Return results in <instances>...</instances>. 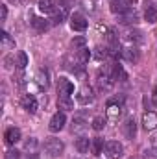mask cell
Listing matches in <instances>:
<instances>
[{"mask_svg": "<svg viewBox=\"0 0 157 159\" xmlns=\"http://www.w3.org/2000/svg\"><path fill=\"white\" fill-rule=\"evenodd\" d=\"M87 24H89L87 19L81 13H72L70 15V28H72V32H85Z\"/></svg>", "mask_w": 157, "mask_h": 159, "instance_id": "cell-5", "label": "cell"}, {"mask_svg": "<svg viewBox=\"0 0 157 159\" xmlns=\"http://www.w3.org/2000/svg\"><path fill=\"white\" fill-rule=\"evenodd\" d=\"M113 83H115V80L111 78V72H100L98 74V87H100V91H111V87H113Z\"/></svg>", "mask_w": 157, "mask_h": 159, "instance_id": "cell-9", "label": "cell"}, {"mask_svg": "<svg viewBox=\"0 0 157 159\" xmlns=\"http://www.w3.org/2000/svg\"><path fill=\"white\" fill-rule=\"evenodd\" d=\"M24 148L30 150V152H35V148H37V139H35V137H30L28 141H24Z\"/></svg>", "mask_w": 157, "mask_h": 159, "instance_id": "cell-33", "label": "cell"}, {"mask_svg": "<svg viewBox=\"0 0 157 159\" xmlns=\"http://www.w3.org/2000/svg\"><path fill=\"white\" fill-rule=\"evenodd\" d=\"M9 2H11V4H22L24 0H9Z\"/></svg>", "mask_w": 157, "mask_h": 159, "instance_id": "cell-40", "label": "cell"}, {"mask_svg": "<svg viewBox=\"0 0 157 159\" xmlns=\"http://www.w3.org/2000/svg\"><path fill=\"white\" fill-rule=\"evenodd\" d=\"M39 9L43 13H54V9H56V0H39Z\"/></svg>", "mask_w": 157, "mask_h": 159, "instance_id": "cell-25", "label": "cell"}, {"mask_svg": "<svg viewBox=\"0 0 157 159\" xmlns=\"http://www.w3.org/2000/svg\"><path fill=\"white\" fill-rule=\"evenodd\" d=\"M111 78L115 80V81H124V80L128 78V76H126V72H124V69H122V67H120V65H118V63H115V65H113V67H111Z\"/></svg>", "mask_w": 157, "mask_h": 159, "instance_id": "cell-22", "label": "cell"}, {"mask_svg": "<svg viewBox=\"0 0 157 159\" xmlns=\"http://www.w3.org/2000/svg\"><path fill=\"white\" fill-rule=\"evenodd\" d=\"M126 37H128L129 43H137V41L141 39V34H139V32H128V34H126Z\"/></svg>", "mask_w": 157, "mask_h": 159, "instance_id": "cell-36", "label": "cell"}, {"mask_svg": "<svg viewBox=\"0 0 157 159\" xmlns=\"http://www.w3.org/2000/svg\"><path fill=\"white\" fill-rule=\"evenodd\" d=\"M144 6H146V7H144V19H146L148 22H157V7L152 2H148V0H146Z\"/></svg>", "mask_w": 157, "mask_h": 159, "instance_id": "cell-17", "label": "cell"}, {"mask_svg": "<svg viewBox=\"0 0 157 159\" xmlns=\"http://www.w3.org/2000/svg\"><path fill=\"white\" fill-rule=\"evenodd\" d=\"M57 93H59V94L70 96V94L74 93V83H72L70 80H67V78H59L57 80Z\"/></svg>", "mask_w": 157, "mask_h": 159, "instance_id": "cell-10", "label": "cell"}, {"mask_svg": "<svg viewBox=\"0 0 157 159\" xmlns=\"http://www.w3.org/2000/svg\"><path fill=\"white\" fill-rule=\"evenodd\" d=\"M0 15H2L0 20H6V19H7V6H4V4L0 6Z\"/></svg>", "mask_w": 157, "mask_h": 159, "instance_id": "cell-37", "label": "cell"}, {"mask_svg": "<svg viewBox=\"0 0 157 159\" xmlns=\"http://www.w3.org/2000/svg\"><path fill=\"white\" fill-rule=\"evenodd\" d=\"M2 46L4 48H15V41L9 37L7 32H2Z\"/></svg>", "mask_w": 157, "mask_h": 159, "instance_id": "cell-31", "label": "cell"}, {"mask_svg": "<svg viewBox=\"0 0 157 159\" xmlns=\"http://www.w3.org/2000/svg\"><path fill=\"white\" fill-rule=\"evenodd\" d=\"M65 122H67V117H65V113L63 111H57L52 119H50V124H48V128H50V131H61L63 128H65Z\"/></svg>", "mask_w": 157, "mask_h": 159, "instance_id": "cell-6", "label": "cell"}, {"mask_svg": "<svg viewBox=\"0 0 157 159\" xmlns=\"http://www.w3.org/2000/svg\"><path fill=\"white\" fill-rule=\"evenodd\" d=\"M122 129H124V135L128 139H135V135H137V122L133 119H128L126 124L122 126Z\"/></svg>", "mask_w": 157, "mask_h": 159, "instance_id": "cell-15", "label": "cell"}, {"mask_svg": "<svg viewBox=\"0 0 157 159\" xmlns=\"http://www.w3.org/2000/svg\"><path fill=\"white\" fill-rule=\"evenodd\" d=\"M126 61H131V63H137L139 61V52L135 46H128V48H122V54H120Z\"/></svg>", "mask_w": 157, "mask_h": 159, "instance_id": "cell-16", "label": "cell"}, {"mask_svg": "<svg viewBox=\"0 0 157 159\" xmlns=\"http://www.w3.org/2000/svg\"><path fill=\"white\" fill-rule=\"evenodd\" d=\"M94 50H96V52H94V57H96V59H104V57H107V54H109V48H105V46H104V48H102V46H96Z\"/></svg>", "mask_w": 157, "mask_h": 159, "instance_id": "cell-32", "label": "cell"}, {"mask_svg": "<svg viewBox=\"0 0 157 159\" xmlns=\"http://www.w3.org/2000/svg\"><path fill=\"white\" fill-rule=\"evenodd\" d=\"M35 81H37V85H39L41 89H46L50 85V81H48V70L46 69H39L37 74H35Z\"/></svg>", "mask_w": 157, "mask_h": 159, "instance_id": "cell-19", "label": "cell"}, {"mask_svg": "<svg viewBox=\"0 0 157 159\" xmlns=\"http://www.w3.org/2000/svg\"><path fill=\"white\" fill-rule=\"evenodd\" d=\"M20 104H22V107H24L28 113H35V111H37V100H35L34 94H24L22 100H20Z\"/></svg>", "mask_w": 157, "mask_h": 159, "instance_id": "cell-13", "label": "cell"}, {"mask_svg": "<svg viewBox=\"0 0 157 159\" xmlns=\"http://www.w3.org/2000/svg\"><path fill=\"white\" fill-rule=\"evenodd\" d=\"M20 129L19 128H15V126H11V128H7L6 131H4V141H6V144L7 146H13L15 143H19L20 141Z\"/></svg>", "mask_w": 157, "mask_h": 159, "instance_id": "cell-7", "label": "cell"}, {"mask_svg": "<svg viewBox=\"0 0 157 159\" xmlns=\"http://www.w3.org/2000/svg\"><path fill=\"white\" fill-rule=\"evenodd\" d=\"M142 157L144 159H157V146H148L142 150Z\"/></svg>", "mask_w": 157, "mask_h": 159, "instance_id": "cell-29", "label": "cell"}, {"mask_svg": "<svg viewBox=\"0 0 157 159\" xmlns=\"http://www.w3.org/2000/svg\"><path fill=\"white\" fill-rule=\"evenodd\" d=\"M92 128H94L96 131H102V129L105 128V119H104L102 115H96V117L92 119Z\"/></svg>", "mask_w": 157, "mask_h": 159, "instance_id": "cell-28", "label": "cell"}, {"mask_svg": "<svg viewBox=\"0 0 157 159\" xmlns=\"http://www.w3.org/2000/svg\"><path fill=\"white\" fill-rule=\"evenodd\" d=\"M67 17H69V9L59 4V7H56L52 13V24H63L67 20Z\"/></svg>", "mask_w": 157, "mask_h": 159, "instance_id": "cell-11", "label": "cell"}, {"mask_svg": "<svg viewBox=\"0 0 157 159\" xmlns=\"http://www.w3.org/2000/svg\"><path fill=\"white\" fill-rule=\"evenodd\" d=\"M131 9V6L128 4V2H124V0H113L111 2V11L115 13V15H118V17H122L124 13H128Z\"/></svg>", "mask_w": 157, "mask_h": 159, "instance_id": "cell-12", "label": "cell"}, {"mask_svg": "<svg viewBox=\"0 0 157 159\" xmlns=\"http://www.w3.org/2000/svg\"><path fill=\"white\" fill-rule=\"evenodd\" d=\"M87 129V120L83 117H74L72 120V133H83Z\"/></svg>", "mask_w": 157, "mask_h": 159, "instance_id": "cell-20", "label": "cell"}, {"mask_svg": "<svg viewBox=\"0 0 157 159\" xmlns=\"http://www.w3.org/2000/svg\"><path fill=\"white\" fill-rule=\"evenodd\" d=\"M63 150H65L63 141H59V139H56V137H48V139L44 141V152H46L50 157H59V156L63 154Z\"/></svg>", "mask_w": 157, "mask_h": 159, "instance_id": "cell-1", "label": "cell"}, {"mask_svg": "<svg viewBox=\"0 0 157 159\" xmlns=\"http://www.w3.org/2000/svg\"><path fill=\"white\" fill-rule=\"evenodd\" d=\"M61 6L67 7V9H70V7L74 6V0H61Z\"/></svg>", "mask_w": 157, "mask_h": 159, "instance_id": "cell-38", "label": "cell"}, {"mask_svg": "<svg viewBox=\"0 0 157 159\" xmlns=\"http://www.w3.org/2000/svg\"><path fill=\"white\" fill-rule=\"evenodd\" d=\"M57 107L63 109V111H72V109H74V102H72L70 96L59 94V96H57Z\"/></svg>", "mask_w": 157, "mask_h": 159, "instance_id": "cell-14", "label": "cell"}, {"mask_svg": "<svg viewBox=\"0 0 157 159\" xmlns=\"http://www.w3.org/2000/svg\"><path fill=\"white\" fill-rule=\"evenodd\" d=\"M124 154V146L118 141H109L105 143V156L109 159H120Z\"/></svg>", "mask_w": 157, "mask_h": 159, "instance_id": "cell-4", "label": "cell"}, {"mask_svg": "<svg viewBox=\"0 0 157 159\" xmlns=\"http://www.w3.org/2000/svg\"><path fill=\"white\" fill-rule=\"evenodd\" d=\"M76 100H78L81 106L92 104V102H94V93H92V89H91L89 85H81L79 91H78V94H76Z\"/></svg>", "mask_w": 157, "mask_h": 159, "instance_id": "cell-3", "label": "cell"}, {"mask_svg": "<svg viewBox=\"0 0 157 159\" xmlns=\"http://www.w3.org/2000/svg\"><path fill=\"white\" fill-rule=\"evenodd\" d=\"M89 57H91V50L85 46V48H81V50H76V59H78L79 65H83V63H87L89 61Z\"/></svg>", "mask_w": 157, "mask_h": 159, "instance_id": "cell-26", "label": "cell"}, {"mask_svg": "<svg viewBox=\"0 0 157 159\" xmlns=\"http://www.w3.org/2000/svg\"><path fill=\"white\" fill-rule=\"evenodd\" d=\"M122 115V100L118 98H109L107 100V117L111 120H118Z\"/></svg>", "mask_w": 157, "mask_h": 159, "instance_id": "cell-2", "label": "cell"}, {"mask_svg": "<svg viewBox=\"0 0 157 159\" xmlns=\"http://www.w3.org/2000/svg\"><path fill=\"white\" fill-rule=\"evenodd\" d=\"M142 128H144L146 131H154L157 128V115L154 111H146V113L142 115Z\"/></svg>", "mask_w": 157, "mask_h": 159, "instance_id": "cell-8", "label": "cell"}, {"mask_svg": "<svg viewBox=\"0 0 157 159\" xmlns=\"http://www.w3.org/2000/svg\"><path fill=\"white\" fill-rule=\"evenodd\" d=\"M81 9L92 13V11H94V2H92V0H81Z\"/></svg>", "mask_w": 157, "mask_h": 159, "instance_id": "cell-34", "label": "cell"}, {"mask_svg": "<svg viewBox=\"0 0 157 159\" xmlns=\"http://www.w3.org/2000/svg\"><path fill=\"white\" fill-rule=\"evenodd\" d=\"M15 65L19 67V70H24L26 65H28V56H26L24 52H19V54H17V63H15Z\"/></svg>", "mask_w": 157, "mask_h": 159, "instance_id": "cell-27", "label": "cell"}, {"mask_svg": "<svg viewBox=\"0 0 157 159\" xmlns=\"http://www.w3.org/2000/svg\"><path fill=\"white\" fill-rule=\"evenodd\" d=\"M32 26H34V30H37L39 34H43V32H46V30L50 28L48 20H46V19H41V17H35V19L32 20Z\"/></svg>", "mask_w": 157, "mask_h": 159, "instance_id": "cell-21", "label": "cell"}, {"mask_svg": "<svg viewBox=\"0 0 157 159\" xmlns=\"http://www.w3.org/2000/svg\"><path fill=\"white\" fill-rule=\"evenodd\" d=\"M104 139H100V137H94L92 139V144H91V152H92V156H100L102 154V150H104Z\"/></svg>", "mask_w": 157, "mask_h": 159, "instance_id": "cell-24", "label": "cell"}, {"mask_svg": "<svg viewBox=\"0 0 157 159\" xmlns=\"http://www.w3.org/2000/svg\"><path fill=\"white\" fill-rule=\"evenodd\" d=\"M137 19H139V17H137V11H135V9H129L128 13H124V15L120 17V22H122V24H135Z\"/></svg>", "mask_w": 157, "mask_h": 159, "instance_id": "cell-23", "label": "cell"}, {"mask_svg": "<svg viewBox=\"0 0 157 159\" xmlns=\"http://www.w3.org/2000/svg\"><path fill=\"white\" fill-rule=\"evenodd\" d=\"M152 104L157 107V87H154V91H152Z\"/></svg>", "mask_w": 157, "mask_h": 159, "instance_id": "cell-39", "label": "cell"}, {"mask_svg": "<svg viewBox=\"0 0 157 159\" xmlns=\"http://www.w3.org/2000/svg\"><path fill=\"white\" fill-rule=\"evenodd\" d=\"M91 144H92V141H91L89 137H79L78 141H76V150H78V154H89Z\"/></svg>", "mask_w": 157, "mask_h": 159, "instance_id": "cell-18", "label": "cell"}, {"mask_svg": "<svg viewBox=\"0 0 157 159\" xmlns=\"http://www.w3.org/2000/svg\"><path fill=\"white\" fill-rule=\"evenodd\" d=\"M129 159H137V157H129Z\"/></svg>", "mask_w": 157, "mask_h": 159, "instance_id": "cell-41", "label": "cell"}, {"mask_svg": "<svg viewBox=\"0 0 157 159\" xmlns=\"http://www.w3.org/2000/svg\"><path fill=\"white\" fill-rule=\"evenodd\" d=\"M85 44H87V39H85L83 35H78V37L72 39V48H74V50H81V48H85Z\"/></svg>", "mask_w": 157, "mask_h": 159, "instance_id": "cell-30", "label": "cell"}, {"mask_svg": "<svg viewBox=\"0 0 157 159\" xmlns=\"http://www.w3.org/2000/svg\"><path fill=\"white\" fill-rule=\"evenodd\" d=\"M6 159H22V154L19 150H7L6 152Z\"/></svg>", "mask_w": 157, "mask_h": 159, "instance_id": "cell-35", "label": "cell"}]
</instances>
